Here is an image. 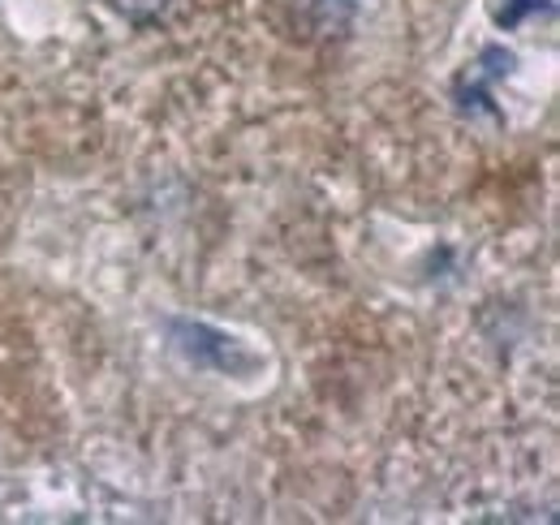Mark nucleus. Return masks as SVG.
I'll return each instance as SVG.
<instances>
[{
  "label": "nucleus",
  "mask_w": 560,
  "mask_h": 525,
  "mask_svg": "<svg viewBox=\"0 0 560 525\" xmlns=\"http://www.w3.org/2000/svg\"><path fill=\"white\" fill-rule=\"evenodd\" d=\"M164 4H168V0H117V9H121L130 22H151V18H160Z\"/></svg>",
  "instance_id": "obj_1"
}]
</instances>
